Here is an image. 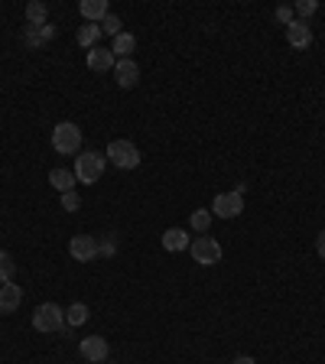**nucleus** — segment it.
Listing matches in <instances>:
<instances>
[{
	"label": "nucleus",
	"mask_w": 325,
	"mask_h": 364,
	"mask_svg": "<svg viewBox=\"0 0 325 364\" xmlns=\"http://www.w3.org/2000/svg\"><path fill=\"white\" fill-rule=\"evenodd\" d=\"M104 163H108L104 153H95V150L79 153L75 156V179L85 182V185H95L101 179V172H104Z\"/></svg>",
	"instance_id": "f257e3e1"
},
{
	"label": "nucleus",
	"mask_w": 325,
	"mask_h": 364,
	"mask_svg": "<svg viewBox=\"0 0 325 364\" xmlns=\"http://www.w3.org/2000/svg\"><path fill=\"white\" fill-rule=\"evenodd\" d=\"M52 147H56V153H62V156L79 153L81 150L79 124H72V121H59V124H56V127H52Z\"/></svg>",
	"instance_id": "f03ea898"
},
{
	"label": "nucleus",
	"mask_w": 325,
	"mask_h": 364,
	"mask_svg": "<svg viewBox=\"0 0 325 364\" xmlns=\"http://www.w3.org/2000/svg\"><path fill=\"white\" fill-rule=\"evenodd\" d=\"M65 325V309H59L56 303H42L33 309V329L36 332H59Z\"/></svg>",
	"instance_id": "7ed1b4c3"
},
{
	"label": "nucleus",
	"mask_w": 325,
	"mask_h": 364,
	"mask_svg": "<svg viewBox=\"0 0 325 364\" xmlns=\"http://www.w3.org/2000/svg\"><path fill=\"white\" fill-rule=\"evenodd\" d=\"M104 156H108L118 169H137L140 166V150H137V143H130V140H111Z\"/></svg>",
	"instance_id": "20e7f679"
},
{
	"label": "nucleus",
	"mask_w": 325,
	"mask_h": 364,
	"mask_svg": "<svg viewBox=\"0 0 325 364\" xmlns=\"http://www.w3.org/2000/svg\"><path fill=\"white\" fill-rule=\"evenodd\" d=\"M189 254H192V260L202 263V267H212V263L221 260V244L215 238H208V234H198L196 241L189 244Z\"/></svg>",
	"instance_id": "39448f33"
},
{
	"label": "nucleus",
	"mask_w": 325,
	"mask_h": 364,
	"mask_svg": "<svg viewBox=\"0 0 325 364\" xmlns=\"http://www.w3.org/2000/svg\"><path fill=\"white\" fill-rule=\"evenodd\" d=\"M69 254L72 260H81V263L98 260V238L95 234H75L69 241Z\"/></svg>",
	"instance_id": "423d86ee"
},
{
	"label": "nucleus",
	"mask_w": 325,
	"mask_h": 364,
	"mask_svg": "<svg viewBox=\"0 0 325 364\" xmlns=\"http://www.w3.org/2000/svg\"><path fill=\"white\" fill-rule=\"evenodd\" d=\"M244 208V195L241 192H218L215 205H212V215L215 218H237Z\"/></svg>",
	"instance_id": "0eeeda50"
},
{
	"label": "nucleus",
	"mask_w": 325,
	"mask_h": 364,
	"mask_svg": "<svg viewBox=\"0 0 325 364\" xmlns=\"http://www.w3.org/2000/svg\"><path fill=\"white\" fill-rule=\"evenodd\" d=\"M79 351L85 354V361L101 364V361H108L111 348H108V338H101V335H91V338H81V342H79Z\"/></svg>",
	"instance_id": "6e6552de"
},
{
	"label": "nucleus",
	"mask_w": 325,
	"mask_h": 364,
	"mask_svg": "<svg viewBox=\"0 0 325 364\" xmlns=\"http://www.w3.org/2000/svg\"><path fill=\"white\" fill-rule=\"evenodd\" d=\"M286 42L293 46V49H306V46H312V26L306 20H293L286 26Z\"/></svg>",
	"instance_id": "1a4fd4ad"
},
{
	"label": "nucleus",
	"mask_w": 325,
	"mask_h": 364,
	"mask_svg": "<svg viewBox=\"0 0 325 364\" xmlns=\"http://www.w3.org/2000/svg\"><path fill=\"white\" fill-rule=\"evenodd\" d=\"M20 303H23V290L13 283V280L0 286V313H3V315L17 313V309H20Z\"/></svg>",
	"instance_id": "9d476101"
},
{
	"label": "nucleus",
	"mask_w": 325,
	"mask_h": 364,
	"mask_svg": "<svg viewBox=\"0 0 325 364\" xmlns=\"http://www.w3.org/2000/svg\"><path fill=\"white\" fill-rule=\"evenodd\" d=\"M114 78H118L120 88H134L140 81V69L134 59H118V65H114Z\"/></svg>",
	"instance_id": "9b49d317"
},
{
	"label": "nucleus",
	"mask_w": 325,
	"mask_h": 364,
	"mask_svg": "<svg viewBox=\"0 0 325 364\" xmlns=\"http://www.w3.org/2000/svg\"><path fill=\"white\" fill-rule=\"evenodd\" d=\"M118 65V59H114V52L104 49V46H95V49H88V69L91 72H111Z\"/></svg>",
	"instance_id": "f8f14e48"
},
{
	"label": "nucleus",
	"mask_w": 325,
	"mask_h": 364,
	"mask_svg": "<svg viewBox=\"0 0 325 364\" xmlns=\"http://www.w3.org/2000/svg\"><path fill=\"white\" fill-rule=\"evenodd\" d=\"M79 13L85 17V23H101L111 10H108V0H81Z\"/></svg>",
	"instance_id": "ddd939ff"
},
{
	"label": "nucleus",
	"mask_w": 325,
	"mask_h": 364,
	"mask_svg": "<svg viewBox=\"0 0 325 364\" xmlns=\"http://www.w3.org/2000/svg\"><path fill=\"white\" fill-rule=\"evenodd\" d=\"M189 231H182V228H169V231H163V251L169 254H179L189 247Z\"/></svg>",
	"instance_id": "4468645a"
},
{
	"label": "nucleus",
	"mask_w": 325,
	"mask_h": 364,
	"mask_svg": "<svg viewBox=\"0 0 325 364\" xmlns=\"http://www.w3.org/2000/svg\"><path fill=\"white\" fill-rule=\"evenodd\" d=\"M56 36V26H49V23H42V26H26V46H33V49H40V46H46V42Z\"/></svg>",
	"instance_id": "2eb2a0df"
},
{
	"label": "nucleus",
	"mask_w": 325,
	"mask_h": 364,
	"mask_svg": "<svg viewBox=\"0 0 325 364\" xmlns=\"http://www.w3.org/2000/svg\"><path fill=\"white\" fill-rule=\"evenodd\" d=\"M134 49H137V36H130V33H120V36H114V42H111L114 59H130Z\"/></svg>",
	"instance_id": "dca6fc26"
},
{
	"label": "nucleus",
	"mask_w": 325,
	"mask_h": 364,
	"mask_svg": "<svg viewBox=\"0 0 325 364\" xmlns=\"http://www.w3.org/2000/svg\"><path fill=\"white\" fill-rule=\"evenodd\" d=\"M75 172H69V169H52L49 172V185L56 189V192H72L75 189Z\"/></svg>",
	"instance_id": "f3484780"
},
{
	"label": "nucleus",
	"mask_w": 325,
	"mask_h": 364,
	"mask_svg": "<svg viewBox=\"0 0 325 364\" xmlns=\"http://www.w3.org/2000/svg\"><path fill=\"white\" fill-rule=\"evenodd\" d=\"M79 46H85V49H95L101 40V23H85V26H79Z\"/></svg>",
	"instance_id": "a211bd4d"
},
{
	"label": "nucleus",
	"mask_w": 325,
	"mask_h": 364,
	"mask_svg": "<svg viewBox=\"0 0 325 364\" xmlns=\"http://www.w3.org/2000/svg\"><path fill=\"white\" fill-rule=\"evenodd\" d=\"M46 17H49V7H46L42 0H33V3H26V20H30V26H42V23H46Z\"/></svg>",
	"instance_id": "6ab92c4d"
},
{
	"label": "nucleus",
	"mask_w": 325,
	"mask_h": 364,
	"mask_svg": "<svg viewBox=\"0 0 325 364\" xmlns=\"http://www.w3.org/2000/svg\"><path fill=\"white\" fill-rule=\"evenodd\" d=\"M189 228L198 234H205L208 228H212V208H198V212L189 215Z\"/></svg>",
	"instance_id": "aec40b11"
},
{
	"label": "nucleus",
	"mask_w": 325,
	"mask_h": 364,
	"mask_svg": "<svg viewBox=\"0 0 325 364\" xmlns=\"http://www.w3.org/2000/svg\"><path fill=\"white\" fill-rule=\"evenodd\" d=\"M88 306L85 303H72L69 309H65V325H81V322H88Z\"/></svg>",
	"instance_id": "412c9836"
},
{
	"label": "nucleus",
	"mask_w": 325,
	"mask_h": 364,
	"mask_svg": "<svg viewBox=\"0 0 325 364\" xmlns=\"http://www.w3.org/2000/svg\"><path fill=\"white\" fill-rule=\"evenodd\" d=\"M13 273H17V263H13V257L7 251H0V283H10Z\"/></svg>",
	"instance_id": "4be33fe9"
},
{
	"label": "nucleus",
	"mask_w": 325,
	"mask_h": 364,
	"mask_svg": "<svg viewBox=\"0 0 325 364\" xmlns=\"http://www.w3.org/2000/svg\"><path fill=\"white\" fill-rule=\"evenodd\" d=\"M101 33H108V36H120V33H124V23H120L118 13H108V17L101 20Z\"/></svg>",
	"instance_id": "5701e85b"
},
{
	"label": "nucleus",
	"mask_w": 325,
	"mask_h": 364,
	"mask_svg": "<svg viewBox=\"0 0 325 364\" xmlns=\"http://www.w3.org/2000/svg\"><path fill=\"white\" fill-rule=\"evenodd\" d=\"M315 10H319V3H315V0H296V13H299V20L312 17Z\"/></svg>",
	"instance_id": "b1692460"
},
{
	"label": "nucleus",
	"mask_w": 325,
	"mask_h": 364,
	"mask_svg": "<svg viewBox=\"0 0 325 364\" xmlns=\"http://www.w3.org/2000/svg\"><path fill=\"white\" fill-rule=\"evenodd\" d=\"M79 192H75V189H72V192H62V208H65V212H79Z\"/></svg>",
	"instance_id": "393cba45"
},
{
	"label": "nucleus",
	"mask_w": 325,
	"mask_h": 364,
	"mask_svg": "<svg viewBox=\"0 0 325 364\" xmlns=\"http://www.w3.org/2000/svg\"><path fill=\"white\" fill-rule=\"evenodd\" d=\"M118 251V241L114 238H104V241H98V257L104 254V257H111V254Z\"/></svg>",
	"instance_id": "a878e982"
},
{
	"label": "nucleus",
	"mask_w": 325,
	"mask_h": 364,
	"mask_svg": "<svg viewBox=\"0 0 325 364\" xmlns=\"http://www.w3.org/2000/svg\"><path fill=\"white\" fill-rule=\"evenodd\" d=\"M276 20L283 23V26H290V23L296 20V17H293V7H276Z\"/></svg>",
	"instance_id": "bb28decb"
},
{
	"label": "nucleus",
	"mask_w": 325,
	"mask_h": 364,
	"mask_svg": "<svg viewBox=\"0 0 325 364\" xmlns=\"http://www.w3.org/2000/svg\"><path fill=\"white\" fill-rule=\"evenodd\" d=\"M315 251H319V257L325 260V231L319 234V238H315Z\"/></svg>",
	"instance_id": "cd10ccee"
},
{
	"label": "nucleus",
	"mask_w": 325,
	"mask_h": 364,
	"mask_svg": "<svg viewBox=\"0 0 325 364\" xmlns=\"http://www.w3.org/2000/svg\"><path fill=\"white\" fill-rule=\"evenodd\" d=\"M235 364H257V361L251 358V354H237V358H235Z\"/></svg>",
	"instance_id": "c85d7f7f"
}]
</instances>
